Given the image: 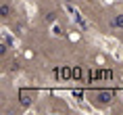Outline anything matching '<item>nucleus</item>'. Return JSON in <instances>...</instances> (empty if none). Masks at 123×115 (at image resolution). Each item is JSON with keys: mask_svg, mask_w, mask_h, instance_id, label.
Listing matches in <instances>:
<instances>
[{"mask_svg": "<svg viewBox=\"0 0 123 115\" xmlns=\"http://www.w3.org/2000/svg\"><path fill=\"white\" fill-rule=\"evenodd\" d=\"M94 98H96L98 105H111L113 98H115V92L113 90H98L96 94H94Z\"/></svg>", "mask_w": 123, "mask_h": 115, "instance_id": "1", "label": "nucleus"}, {"mask_svg": "<svg viewBox=\"0 0 123 115\" xmlns=\"http://www.w3.org/2000/svg\"><path fill=\"white\" fill-rule=\"evenodd\" d=\"M11 15H13L11 2H8V0H2V2H0V17H2V19H8Z\"/></svg>", "mask_w": 123, "mask_h": 115, "instance_id": "2", "label": "nucleus"}, {"mask_svg": "<svg viewBox=\"0 0 123 115\" xmlns=\"http://www.w3.org/2000/svg\"><path fill=\"white\" fill-rule=\"evenodd\" d=\"M111 27H115V29H123V13L115 15V17L111 19Z\"/></svg>", "mask_w": 123, "mask_h": 115, "instance_id": "3", "label": "nucleus"}, {"mask_svg": "<svg viewBox=\"0 0 123 115\" xmlns=\"http://www.w3.org/2000/svg\"><path fill=\"white\" fill-rule=\"evenodd\" d=\"M29 102H31V98H29V94H27V92H21V105H23V107H27Z\"/></svg>", "mask_w": 123, "mask_h": 115, "instance_id": "4", "label": "nucleus"}, {"mask_svg": "<svg viewBox=\"0 0 123 115\" xmlns=\"http://www.w3.org/2000/svg\"><path fill=\"white\" fill-rule=\"evenodd\" d=\"M56 19V13H46V23H52Z\"/></svg>", "mask_w": 123, "mask_h": 115, "instance_id": "5", "label": "nucleus"}, {"mask_svg": "<svg viewBox=\"0 0 123 115\" xmlns=\"http://www.w3.org/2000/svg\"><path fill=\"white\" fill-rule=\"evenodd\" d=\"M65 2H71V0H65Z\"/></svg>", "mask_w": 123, "mask_h": 115, "instance_id": "6", "label": "nucleus"}]
</instances>
